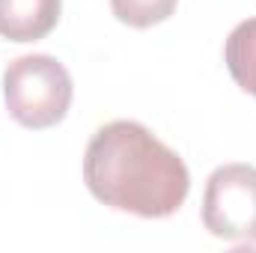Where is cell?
Wrapping results in <instances>:
<instances>
[{"label":"cell","instance_id":"6da1fadb","mask_svg":"<svg viewBox=\"0 0 256 253\" xmlns=\"http://www.w3.org/2000/svg\"><path fill=\"white\" fill-rule=\"evenodd\" d=\"M84 182L90 194L137 218H170L191 190L185 161L152 131L131 120L102 126L84 155Z\"/></svg>","mask_w":256,"mask_h":253},{"label":"cell","instance_id":"5b68a950","mask_svg":"<svg viewBox=\"0 0 256 253\" xmlns=\"http://www.w3.org/2000/svg\"><path fill=\"white\" fill-rule=\"evenodd\" d=\"M224 60H226L232 80L244 92L256 96V18L242 21L230 33L226 48H224Z\"/></svg>","mask_w":256,"mask_h":253},{"label":"cell","instance_id":"8992f818","mask_svg":"<svg viewBox=\"0 0 256 253\" xmlns=\"http://www.w3.org/2000/svg\"><path fill=\"white\" fill-rule=\"evenodd\" d=\"M176 3L179 0H110V9L122 24L146 30L167 21L176 12Z\"/></svg>","mask_w":256,"mask_h":253},{"label":"cell","instance_id":"277c9868","mask_svg":"<svg viewBox=\"0 0 256 253\" xmlns=\"http://www.w3.org/2000/svg\"><path fill=\"white\" fill-rule=\"evenodd\" d=\"M63 0H0V36L9 42H39L60 21Z\"/></svg>","mask_w":256,"mask_h":253},{"label":"cell","instance_id":"3957f363","mask_svg":"<svg viewBox=\"0 0 256 253\" xmlns=\"http://www.w3.org/2000/svg\"><path fill=\"white\" fill-rule=\"evenodd\" d=\"M202 226L224 242L256 244V167L224 164L202 194Z\"/></svg>","mask_w":256,"mask_h":253},{"label":"cell","instance_id":"7a4b0ae2","mask_svg":"<svg viewBox=\"0 0 256 253\" xmlns=\"http://www.w3.org/2000/svg\"><path fill=\"white\" fill-rule=\"evenodd\" d=\"M72 74L51 54H24L3 72L6 110L24 128L45 131L63 122L72 108Z\"/></svg>","mask_w":256,"mask_h":253}]
</instances>
